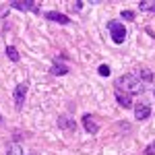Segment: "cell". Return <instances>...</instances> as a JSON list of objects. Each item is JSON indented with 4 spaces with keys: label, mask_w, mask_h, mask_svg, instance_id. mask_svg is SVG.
<instances>
[{
    "label": "cell",
    "mask_w": 155,
    "mask_h": 155,
    "mask_svg": "<svg viewBox=\"0 0 155 155\" xmlns=\"http://www.w3.org/2000/svg\"><path fill=\"white\" fill-rule=\"evenodd\" d=\"M116 89H120V91L124 89V93H128V95H139V93L145 91V85L134 74H124L116 81Z\"/></svg>",
    "instance_id": "1"
},
{
    "label": "cell",
    "mask_w": 155,
    "mask_h": 155,
    "mask_svg": "<svg viewBox=\"0 0 155 155\" xmlns=\"http://www.w3.org/2000/svg\"><path fill=\"white\" fill-rule=\"evenodd\" d=\"M107 29H110V33H112L114 44H122V41L126 39V29H124V25L120 23V21H110V23H107Z\"/></svg>",
    "instance_id": "2"
},
{
    "label": "cell",
    "mask_w": 155,
    "mask_h": 155,
    "mask_svg": "<svg viewBox=\"0 0 155 155\" xmlns=\"http://www.w3.org/2000/svg\"><path fill=\"white\" fill-rule=\"evenodd\" d=\"M25 95H27V85H25V83H19L17 87H15V106L19 107V110L23 107Z\"/></svg>",
    "instance_id": "3"
},
{
    "label": "cell",
    "mask_w": 155,
    "mask_h": 155,
    "mask_svg": "<svg viewBox=\"0 0 155 155\" xmlns=\"http://www.w3.org/2000/svg\"><path fill=\"white\" fill-rule=\"evenodd\" d=\"M149 116H151V106L147 101H141L139 106L134 107V118L137 120H147Z\"/></svg>",
    "instance_id": "4"
},
{
    "label": "cell",
    "mask_w": 155,
    "mask_h": 155,
    "mask_svg": "<svg viewBox=\"0 0 155 155\" xmlns=\"http://www.w3.org/2000/svg\"><path fill=\"white\" fill-rule=\"evenodd\" d=\"M58 126H60V128H64V130H68V132H74V130H77L74 120H71L68 116H60V118H58Z\"/></svg>",
    "instance_id": "5"
},
{
    "label": "cell",
    "mask_w": 155,
    "mask_h": 155,
    "mask_svg": "<svg viewBox=\"0 0 155 155\" xmlns=\"http://www.w3.org/2000/svg\"><path fill=\"white\" fill-rule=\"evenodd\" d=\"M83 126H85V130H87V132H91V134H95V132L99 130L97 122H95L93 118H91L89 114H85V116H83Z\"/></svg>",
    "instance_id": "6"
},
{
    "label": "cell",
    "mask_w": 155,
    "mask_h": 155,
    "mask_svg": "<svg viewBox=\"0 0 155 155\" xmlns=\"http://www.w3.org/2000/svg\"><path fill=\"white\" fill-rule=\"evenodd\" d=\"M46 17H48L50 21H56V23H62V25H68V23H71V19H68L66 15H62V12H56V11L46 12Z\"/></svg>",
    "instance_id": "7"
},
{
    "label": "cell",
    "mask_w": 155,
    "mask_h": 155,
    "mask_svg": "<svg viewBox=\"0 0 155 155\" xmlns=\"http://www.w3.org/2000/svg\"><path fill=\"white\" fill-rule=\"evenodd\" d=\"M116 99H118V104L124 107V110H126V107H132V99H130L128 93H122V91L116 89Z\"/></svg>",
    "instance_id": "8"
},
{
    "label": "cell",
    "mask_w": 155,
    "mask_h": 155,
    "mask_svg": "<svg viewBox=\"0 0 155 155\" xmlns=\"http://www.w3.org/2000/svg\"><path fill=\"white\" fill-rule=\"evenodd\" d=\"M12 8H19V11H37L33 6V2H12Z\"/></svg>",
    "instance_id": "9"
},
{
    "label": "cell",
    "mask_w": 155,
    "mask_h": 155,
    "mask_svg": "<svg viewBox=\"0 0 155 155\" xmlns=\"http://www.w3.org/2000/svg\"><path fill=\"white\" fill-rule=\"evenodd\" d=\"M6 155H23V147L21 145H8V149H6Z\"/></svg>",
    "instance_id": "10"
},
{
    "label": "cell",
    "mask_w": 155,
    "mask_h": 155,
    "mask_svg": "<svg viewBox=\"0 0 155 155\" xmlns=\"http://www.w3.org/2000/svg\"><path fill=\"white\" fill-rule=\"evenodd\" d=\"M66 72H68V68L64 64H54L52 66V74H66Z\"/></svg>",
    "instance_id": "11"
},
{
    "label": "cell",
    "mask_w": 155,
    "mask_h": 155,
    "mask_svg": "<svg viewBox=\"0 0 155 155\" xmlns=\"http://www.w3.org/2000/svg\"><path fill=\"white\" fill-rule=\"evenodd\" d=\"M6 56H8L12 62H19V52L12 48V46H11V48H6Z\"/></svg>",
    "instance_id": "12"
},
{
    "label": "cell",
    "mask_w": 155,
    "mask_h": 155,
    "mask_svg": "<svg viewBox=\"0 0 155 155\" xmlns=\"http://www.w3.org/2000/svg\"><path fill=\"white\" fill-rule=\"evenodd\" d=\"M141 77H143V79L147 81V83H151V81H153V74H151V72L147 71V68H141Z\"/></svg>",
    "instance_id": "13"
},
{
    "label": "cell",
    "mask_w": 155,
    "mask_h": 155,
    "mask_svg": "<svg viewBox=\"0 0 155 155\" xmlns=\"http://www.w3.org/2000/svg\"><path fill=\"white\" fill-rule=\"evenodd\" d=\"M97 72H99L101 77H107V74H110V66H107V64H101V66L97 68Z\"/></svg>",
    "instance_id": "14"
},
{
    "label": "cell",
    "mask_w": 155,
    "mask_h": 155,
    "mask_svg": "<svg viewBox=\"0 0 155 155\" xmlns=\"http://www.w3.org/2000/svg\"><path fill=\"white\" fill-rule=\"evenodd\" d=\"M122 17H124L126 21H132V19H134V12H132V11H124V12H122Z\"/></svg>",
    "instance_id": "15"
},
{
    "label": "cell",
    "mask_w": 155,
    "mask_h": 155,
    "mask_svg": "<svg viewBox=\"0 0 155 155\" xmlns=\"http://www.w3.org/2000/svg\"><path fill=\"white\" fill-rule=\"evenodd\" d=\"M145 153H147V155H153V153H155V143H151V145H149V147L145 149Z\"/></svg>",
    "instance_id": "16"
},
{
    "label": "cell",
    "mask_w": 155,
    "mask_h": 155,
    "mask_svg": "<svg viewBox=\"0 0 155 155\" xmlns=\"http://www.w3.org/2000/svg\"><path fill=\"white\" fill-rule=\"evenodd\" d=\"M0 122H2V116H0Z\"/></svg>",
    "instance_id": "17"
},
{
    "label": "cell",
    "mask_w": 155,
    "mask_h": 155,
    "mask_svg": "<svg viewBox=\"0 0 155 155\" xmlns=\"http://www.w3.org/2000/svg\"><path fill=\"white\" fill-rule=\"evenodd\" d=\"M153 12H155V6H153Z\"/></svg>",
    "instance_id": "18"
}]
</instances>
